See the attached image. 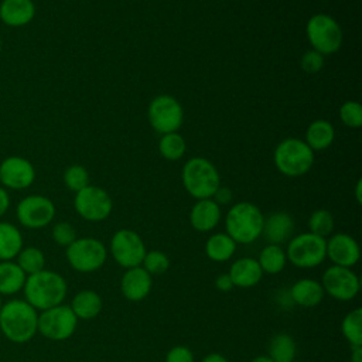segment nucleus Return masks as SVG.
<instances>
[{"mask_svg": "<svg viewBox=\"0 0 362 362\" xmlns=\"http://www.w3.org/2000/svg\"><path fill=\"white\" fill-rule=\"evenodd\" d=\"M23 291L24 300L30 305L37 311H44L64 303L68 293V284L59 273L44 269L27 276Z\"/></svg>", "mask_w": 362, "mask_h": 362, "instance_id": "1", "label": "nucleus"}, {"mask_svg": "<svg viewBox=\"0 0 362 362\" xmlns=\"http://www.w3.org/2000/svg\"><path fill=\"white\" fill-rule=\"evenodd\" d=\"M38 311L25 300L13 298L3 303L0 311V331L14 344H25L38 332Z\"/></svg>", "mask_w": 362, "mask_h": 362, "instance_id": "2", "label": "nucleus"}, {"mask_svg": "<svg viewBox=\"0 0 362 362\" xmlns=\"http://www.w3.org/2000/svg\"><path fill=\"white\" fill-rule=\"evenodd\" d=\"M264 216L257 205L252 202H238L226 214L225 228L226 233L242 245L253 243L260 238L263 230Z\"/></svg>", "mask_w": 362, "mask_h": 362, "instance_id": "3", "label": "nucleus"}, {"mask_svg": "<svg viewBox=\"0 0 362 362\" xmlns=\"http://www.w3.org/2000/svg\"><path fill=\"white\" fill-rule=\"evenodd\" d=\"M182 184L187 192L197 199L212 198L221 187V177L215 165L204 157L189 158L181 173Z\"/></svg>", "mask_w": 362, "mask_h": 362, "instance_id": "4", "label": "nucleus"}, {"mask_svg": "<svg viewBox=\"0 0 362 362\" xmlns=\"http://www.w3.org/2000/svg\"><path fill=\"white\" fill-rule=\"evenodd\" d=\"M277 170L286 177H301L314 163V151L301 139L288 137L280 141L273 154Z\"/></svg>", "mask_w": 362, "mask_h": 362, "instance_id": "5", "label": "nucleus"}, {"mask_svg": "<svg viewBox=\"0 0 362 362\" xmlns=\"http://www.w3.org/2000/svg\"><path fill=\"white\" fill-rule=\"evenodd\" d=\"M287 262L300 269H313L327 259V239L311 232L296 235L286 249Z\"/></svg>", "mask_w": 362, "mask_h": 362, "instance_id": "6", "label": "nucleus"}, {"mask_svg": "<svg viewBox=\"0 0 362 362\" xmlns=\"http://www.w3.org/2000/svg\"><path fill=\"white\" fill-rule=\"evenodd\" d=\"M307 38L314 51L321 55L335 54L342 44V30L328 14L318 13L308 18L305 27Z\"/></svg>", "mask_w": 362, "mask_h": 362, "instance_id": "7", "label": "nucleus"}, {"mask_svg": "<svg viewBox=\"0 0 362 362\" xmlns=\"http://www.w3.org/2000/svg\"><path fill=\"white\" fill-rule=\"evenodd\" d=\"M65 256L74 270L79 273H92L105 264L107 249L96 238H76L66 247Z\"/></svg>", "mask_w": 362, "mask_h": 362, "instance_id": "8", "label": "nucleus"}, {"mask_svg": "<svg viewBox=\"0 0 362 362\" xmlns=\"http://www.w3.org/2000/svg\"><path fill=\"white\" fill-rule=\"evenodd\" d=\"M78 325V318L69 305L59 304L52 308L40 311L38 332L51 341H65L74 335Z\"/></svg>", "mask_w": 362, "mask_h": 362, "instance_id": "9", "label": "nucleus"}, {"mask_svg": "<svg viewBox=\"0 0 362 362\" xmlns=\"http://www.w3.org/2000/svg\"><path fill=\"white\" fill-rule=\"evenodd\" d=\"M147 116L151 127L161 133H173L177 132L184 119V112L181 103L170 95H158L156 96L147 109Z\"/></svg>", "mask_w": 362, "mask_h": 362, "instance_id": "10", "label": "nucleus"}, {"mask_svg": "<svg viewBox=\"0 0 362 362\" xmlns=\"http://www.w3.org/2000/svg\"><path fill=\"white\" fill-rule=\"evenodd\" d=\"M74 206L78 215L85 221L100 222L110 215L113 209V201L103 188L88 185L83 189L75 192Z\"/></svg>", "mask_w": 362, "mask_h": 362, "instance_id": "11", "label": "nucleus"}, {"mask_svg": "<svg viewBox=\"0 0 362 362\" xmlns=\"http://www.w3.org/2000/svg\"><path fill=\"white\" fill-rule=\"evenodd\" d=\"M16 216L21 226L27 229H41L52 222L55 205L44 195H27L17 204Z\"/></svg>", "mask_w": 362, "mask_h": 362, "instance_id": "12", "label": "nucleus"}, {"mask_svg": "<svg viewBox=\"0 0 362 362\" xmlns=\"http://www.w3.org/2000/svg\"><path fill=\"white\" fill-rule=\"evenodd\" d=\"M146 252L143 239L132 229H119L110 239V253L123 269L141 266Z\"/></svg>", "mask_w": 362, "mask_h": 362, "instance_id": "13", "label": "nucleus"}, {"mask_svg": "<svg viewBox=\"0 0 362 362\" xmlns=\"http://www.w3.org/2000/svg\"><path fill=\"white\" fill-rule=\"evenodd\" d=\"M324 293L339 301H349L355 298L361 288L359 277L351 267L329 266L321 277Z\"/></svg>", "mask_w": 362, "mask_h": 362, "instance_id": "14", "label": "nucleus"}, {"mask_svg": "<svg viewBox=\"0 0 362 362\" xmlns=\"http://www.w3.org/2000/svg\"><path fill=\"white\" fill-rule=\"evenodd\" d=\"M35 180V168L24 157L10 156L0 163V185L6 189H25Z\"/></svg>", "mask_w": 362, "mask_h": 362, "instance_id": "15", "label": "nucleus"}, {"mask_svg": "<svg viewBox=\"0 0 362 362\" xmlns=\"http://www.w3.org/2000/svg\"><path fill=\"white\" fill-rule=\"evenodd\" d=\"M327 257L335 266L352 267L361 257V249L351 235L335 233L327 240Z\"/></svg>", "mask_w": 362, "mask_h": 362, "instance_id": "16", "label": "nucleus"}, {"mask_svg": "<svg viewBox=\"0 0 362 362\" xmlns=\"http://www.w3.org/2000/svg\"><path fill=\"white\" fill-rule=\"evenodd\" d=\"M153 287V276H150L141 266L126 269L120 280V291L129 301L144 300Z\"/></svg>", "mask_w": 362, "mask_h": 362, "instance_id": "17", "label": "nucleus"}, {"mask_svg": "<svg viewBox=\"0 0 362 362\" xmlns=\"http://www.w3.org/2000/svg\"><path fill=\"white\" fill-rule=\"evenodd\" d=\"M35 4L33 0H1L0 21L7 27H23L33 21Z\"/></svg>", "mask_w": 362, "mask_h": 362, "instance_id": "18", "label": "nucleus"}, {"mask_svg": "<svg viewBox=\"0 0 362 362\" xmlns=\"http://www.w3.org/2000/svg\"><path fill=\"white\" fill-rule=\"evenodd\" d=\"M294 232V221L290 214L284 211L273 212L263 222L262 235L269 243L280 245L287 242Z\"/></svg>", "mask_w": 362, "mask_h": 362, "instance_id": "19", "label": "nucleus"}, {"mask_svg": "<svg viewBox=\"0 0 362 362\" xmlns=\"http://www.w3.org/2000/svg\"><path fill=\"white\" fill-rule=\"evenodd\" d=\"M228 274L233 283V287L240 288L255 287L263 277V272L257 260L253 257H240L235 260L230 264Z\"/></svg>", "mask_w": 362, "mask_h": 362, "instance_id": "20", "label": "nucleus"}, {"mask_svg": "<svg viewBox=\"0 0 362 362\" xmlns=\"http://www.w3.org/2000/svg\"><path fill=\"white\" fill-rule=\"evenodd\" d=\"M221 221V208L212 199H198L189 212V222L198 232L212 230Z\"/></svg>", "mask_w": 362, "mask_h": 362, "instance_id": "21", "label": "nucleus"}, {"mask_svg": "<svg viewBox=\"0 0 362 362\" xmlns=\"http://www.w3.org/2000/svg\"><path fill=\"white\" fill-rule=\"evenodd\" d=\"M324 296L325 293L321 283L308 277L297 280L290 288L291 300L297 305L304 308H313L318 305L322 301Z\"/></svg>", "mask_w": 362, "mask_h": 362, "instance_id": "22", "label": "nucleus"}, {"mask_svg": "<svg viewBox=\"0 0 362 362\" xmlns=\"http://www.w3.org/2000/svg\"><path fill=\"white\" fill-rule=\"evenodd\" d=\"M71 310L78 320H92L102 311V297L95 290H81L71 301Z\"/></svg>", "mask_w": 362, "mask_h": 362, "instance_id": "23", "label": "nucleus"}, {"mask_svg": "<svg viewBox=\"0 0 362 362\" xmlns=\"http://www.w3.org/2000/svg\"><path fill=\"white\" fill-rule=\"evenodd\" d=\"M23 247L20 229L10 222L0 221V262L16 259Z\"/></svg>", "mask_w": 362, "mask_h": 362, "instance_id": "24", "label": "nucleus"}, {"mask_svg": "<svg viewBox=\"0 0 362 362\" xmlns=\"http://www.w3.org/2000/svg\"><path fill=\"white\" fill-rule=\"evenodd\" d=\"M25 273L14 260L0 262V296H13L23 290Z\"/></svg>", "mask_w": 362, "mask_h": 362, "instance_id": "25", "label": "nucleus"}, {"mask_svg": "<svg viewBox=\"0 0 362 362\" xmlns=\"http://www.w3.org/2000/svg\"><path fill=\"white\" fill-rule=\"evenodd\" d=\"M334 137H335L334 126L324 119H317L307 127L304 141L314 151V150H324L329 147L334 141Z\"/></svg>", "mask_w": 362, "mask_h": 362, "instance_id": "26", "label": "nucleus"}, {"mask_svg": "<svg viewBox=\"0 0 362 362\" xmlns=\"http://www.w3.org/2000/svg\"><path fill=\"white\" fill-rule=\"evenodd\" d=\"M236 242L223 232L214 233L208 238L205 243V253L214 262H226L236 252Z\"/></svg>", "mask_w": 362, "mask_h": 362, "instance_id": "27", "label": "nucleus"}, {"mask_svg": "<svg viewBox=\"0 0 362 362\" xmlns=\"http://www.w3.org/2000/svg\"><path fill=\"white\" fill-rule=\"evenodd\" d=\"M257 263L263 274H279L286 267L287 263L286 250L280 245L269 243L262 249Z\"/></svg>", "mask_w": 362, "mask_h": 362, "instance_id": "28", "label": "nucleus"}, {"mask_svg": "<svg viewBox=\"0 0 362 362\" xmlns=\"http://www.w3.org/2000/svg\"><path fill=\"white\" fill-rule=\"evenodd\" d=\"M296 342L291 335L286 332L276 334L269 342V356L274 362H293L296 358Z\"/></svg>", "mask_w": 362, "mask_h": 362, "instance_id": "29", "label": "nucleus"}, {"mask_svg": "<svg viewBox=\"0 0 362 362\" xmlns=\"http://www.w3.org/2000/svg\"><path fill=\"white\" fill-rule=\"evenodd\" d=\"M16 259V263L25 273V276L38 273L45 269V256L42 250L35 246L23 247Z\"/></svg>", "mask_w": 362, "mask_h": 362, "instance_id": "30", "label": "nucleus"}, {"mask_svg": "<svg viewBox=\"0 0 362 362\" xmlns=\"http://www.w3.org/2000/svg\"><path fill=\"white\" fill-rule=\"evenodd\" d=\"M342 335L351 344V346L362 345V310L358 307L349 311L341 324Z\"/></svg>", "mask_w": 362, "mask_h": 362, "instance_id": "31", "label": "nucleus"}, {"mask_svg": "<svg viewBox=\"0 0 362 362\" xmlns=\"http://www.w3.org/2000/svg\"><path fill=\"white\" fill-rule=\"evenodd\" d=\"M185 148H187L185 140L177 132L163 134L160 141H158V151H160V154L164 158L171 160V161H175V160L181 158L184 156V153H185Z\"/></svg>", "mask_w": 362, "mask_h": 362, "instance_id": "32", "label": "nucleus"}, {"mask_svg": "<svg viewBox=\"0 0 362 362\" xmlns=\"http://www.w3.org/2000/svg\"><path fill=\"white\" fill-rule=\"evenodd\" d=\"M308 229L311 233L327 238L334 230V216L327 209H317L310 215Z\"/></svg>", "mask_w": 362, "mask_h": 362, "instance_id": "33", "label": "nucleus"}, {"mask_svg": "<svg viewBox=\"0 0 362 362\" xmlns=\"http://www.w3.org/2000/svg\"><path fill=\"white\" fill-rule=\"evenodd\" d=\"M141 267L150 276H160L170 269V259L161 250H148L143 257Z\"/></svg>", "mask_w": 362, "mask_h": 362, "instance_id": "34", "label": "nucleus"}, {"mask_svg": "<svg viewBox=\"0 0 362 362\" xmlns=\"http://www.w3.org/2000/svg\"><path fill=\"white\" fill-rule=\"evenodd\" d=\"M64 182L68 189L78 192L89 185V174L85 167L79 164H72L64 171Z\"/></svg>", "mask_w": 362, "mask_h": 362, "instance_id": "35", "label": "nucleus"}, {"mask_svg": "<svg viewBox=\"0 0 362 362\" xmlns=\"http://www.w3.org/2000/svg\"><path fill=\"white\" fill-rule=\"evenodd\" d=\"M339 119L341 122L351 127L358 129L362 126V106L359 102L348 100L339 107Z\"/></svg>", "mask_w": 362, "mask_h": 362, "instance_id": "36", "label": "nucleus"}, {"mask_svg": "<svg viewBox=\"0 0 362 362\" xmlns=\"http://www.w3.org/2000/svg\"><path fill=\"white\" fill-rule=\"evenodd\" d=\"M52 239L57 245L68 247L76 239V230L69 222H57L51 230Z\"/></svg>", "mask_w": 362, "mask_h": 362, "instance_id": "37", "label": "nucleus"}, {"mask_svg": "<svg viewBox=\"0 0 362 362\" xmlns=\"http://www.w3.org/2000/svg\"><path fill=\"white\" fill-rule=\"evenodd\" d=\"M300 65H301V69L304 72H307V74H317L324 66V55H321L320 52H317L314 49L305 51L303 54V57H301Z\"/></svg>", "mask_w": 362, "mask_h": 362, "instance_id": "38", "label": "nucleus"}, {"mask_svg": "<svg viewBox=\"0 0 362 362\" xmlns=\"http://www.w3.org/2000/svg\"><path fill=\"white\" fill-rule=\"evenodd\" d=\"M164 362H194V354L188 346L177 345L167 352Z\"/></svg>", "mask_w": 362, "mask_h": 362, "instance_id": "39", "label": "nucleus"}, {"mask_svg": "<svg viewBox=\"0 0 362 362\" xmlns=\"http://www.w3.org/2000/svg\"><path fill=\"white\" fill-rule=\"evenodd\" d=\"M214 201L218 204V205H223V204H229L233 198L232 195V191L228 188V187H219L215 194H214Z\"/></svg>", "mask_w": 362, "mask_h": 362, "instance_id": "40", "label": "nucleus"}, {"mask_svg": "<svg viewBox=\"0 0 362 362\" xmlns=\"http://www.w3.org/2000/svg\"><path fill=\"white\" fill-rule=\"evenodd\" d=\"M215 287H216L219 291H223V293L230 291V290L233 288V283H232L229 274H228V273L219 274V276L215 279Z\"/></svg>", "mask_w": 362, "mask_h": 362, "instance_id": "41", "label": "nucleus"}, {"mask_svg": "<svg viewBox=\"0 0 362 362\" xmlns=\"http://www.w3.org/2000/svg\"><path fill=\"white\" fill-rule=\"evenodd\" d=\"M10 195L8 191L0 185V218L8 211L10 208Z\"/></svg>", "mask_w": 362, "mask_h": 362, "instance_id": "42", "label": "nucleus"}, {"mask_svg": "<svg viewBox=\"0 0 362 362\" xmlns=\"http://www.w3.org/2000/svg\"><path fill=\"white\" fill-rule=\"evenodd\" d=\"M201 362H228V359L222 355V354H218V352H212V354H208L202 358Z\"/></svg>", "mask_w": 362, "mask_h": 362, "instance_id": "43", "label": "nucleus"}, {"mask_svg": "<svg viewBox=\"0 0 362 362\" xmlns=\"http://www.w3.org/2000/svg\"><path fill=\"white\" fill-rule=\"evenodd\" d=\"M351 362H362V345L352 346L351 351Z\"/></svg>", "mask_w": 362, "mask_h": 362, "instance_id": "44", "label": "nucleus"}, {"mask_svg": "<svg viewBox=\"0 0 362 362\" xmlns=\"http://www.w3.org/2000/svg\"><path fill=\"white\" fill-rule=\"evenodd\" d=\"M361 189H362V180H358V182H356V185H355V197H356V201H358V204H361V202H362Z\"/></svg>", "mask_w": 362, "mask_h": 362, "instance_id": "45", "label": "nucleus"}, {"mask_svg": "<svg viewBox=\"0 0 362 362\" xmlns=\"http://www.w3.org/2000/svg\"><path fill=\"white\" fill-rule=\"evenodd\" d=\"M252 362H274L269 355H259L252 359Z\"/></svg>", "mask_w": 362, "mask_h": 362, "instance_id": "46", "label": "nucleus"}, {"mask_svg": "<svg viewBox=\"0 0 362 362\" xmlns=\"http://www.w3.org/2000/svg\"><path fill=\"white\" fill-rule=\"evenodd\" d=\"M1 307H3V300H1V296H0V311H1Z\"/></svg>", "mask_w": 362, "mask_h": 362, "instance_id": "47", "label": "nucleus"}, {"mask_svg": "<svg viewBox=\"0 0 362 362\" xmlns=\"http://www.w3.org/2000/svg\"><path fill=\"white\" fill-rule=\"evenodd\" d=\"M1 45H3V42H1V37H0V51H1Z\"/></svg>", "mask_w": 362, "mask_h": 362, "instance_id": "48", "label": "nucleus"}]
</instances>
